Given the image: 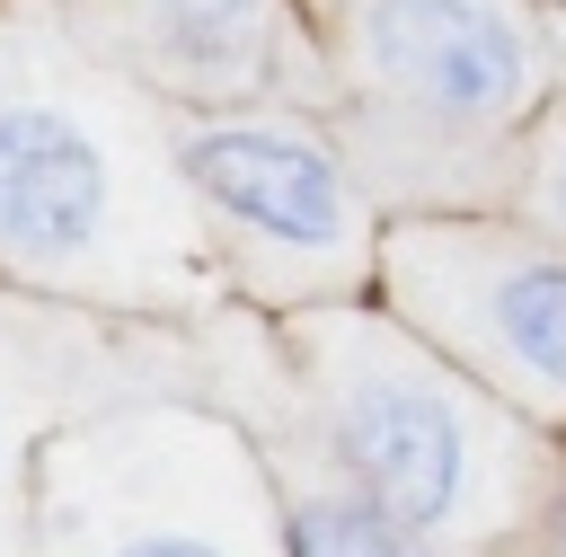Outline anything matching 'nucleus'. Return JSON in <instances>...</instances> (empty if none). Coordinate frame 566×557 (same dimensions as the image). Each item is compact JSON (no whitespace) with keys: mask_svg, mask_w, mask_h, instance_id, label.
<instances>
[{"mask_svg":"<svg viewBox=\"0 0 566 557\" xmlns=\"http://www.w3.org/2000/svg\"><path fill=\"white\" fill-rule=\"evenodd\" d=\"M0 283L88 309H195L221 283L177 106L106 71L53 0L0 18Z\"/></svg>","mask_w":566,"mask_h":557,"instance_id":"f257e3e1","label":"nucleus"},{"mask_svg":"<svg viewBox=\"0 0 566 557\" xmlns=\"http://www.w3.org/2000/svg\"><path fill=\"white\" fill-rule=\"evenodd\" d=\"M283 354L292 424L310 433V451L407 530L478 557L539 522L557 486L539 416H522L451 354H433L389 301H310L283 318Z\"/></svg>","mask_w":566,"mask_h":557,"instance_id":"f03ea898","label":"nucleus"},{"mask_svg":"<svg viewBox=\"0 0 566 557\" xmlns=\"http://www.w3.org/2000/svg\"><path fill=\"white\" fill-rule=\"evenodd\" d=\"M336 133L389 212H486L557 88L539 0H318Z\"/></svg>","mask_w":566,"mask_h":557,"instance_id":"7ed1b4c3","label":"nucleus"},{"mask_svg":"<svg viewBox=\"0 0 566 557\" xmlns=\"http://www.w3.org/2000/svg\"><path fill=\"white\" fill-rule=\"evenodd\" d=\"M35 557H292L274 460L186 398L88 407L35 460Z\"/></svg>","mask_w":566,"mask_h":557,"instance_id":"20e7f679","label":"nucleus"},{"mask_svg":"<svg viewBox=\"0 0 566 557\" xmlns=\"http://www.w3.org/2000/svg\"><path fill=\"white\" fill-rule=\"evenodd\" d=\"M177 177L203 212L221 283H239L265 309L345 301L363 292V274H380L371 186L345 133H327L292 97L177 115Z\"/></svg>","mask_w":566,"mask_h":557,"instance_id":"39448f33","label":"nucleus"},{"mask_svg":"<svg viewBox=\"0 0 566 557\" xmlns=\"http://www.w3.org/2000/svg\"><path fill=\"white\" fill-rule=\"evenodd\" d=\"M380 301L469 380L566 424V248L531 221L398 212L380 230Z\"/></svg>","mask_w":566,"mask_h":557,"instance_id":"423d86ee","label":"nucleus"},{"mask_svg":"<svg viewBox=\"0 0 566 557\" xmlns=\"http://www.w3.org/2000/svg\"><path fill=\"white\" fill-rule=\"evenodd\" d=\"M53 18L159 106H256L336 97L301 0H53Z\"/></svg>","mask_w":566,"mask_h":557,"instance_id":"0eeeda50","label":"nucleus"},{"mask_svg":"<svg viewBox=\"0 0 566 557\" xmlns=\"http://www.w3.org/2000/svg\"><path fill=\"white\" fill-rule=\"evenodd\" d=\"M133 398V336L88 301L0 283V557H35V460L88 407Z\"/></svg>","mask_w":566,"mask_h":557,"instance_id":"6e6552de","label":"nucleus"},{"mask_svg":"<svg viewBox=\"0 0 566 557\" xmlns=\"http://www.w3.org/2000/svg\"><path fill=\"white\" fill-rule=\"evenodd\" d=\"M274 486H283V548L292 557H460V548L407 530L398 513H380L354 477H336L310 451V433H301V460L292 451L274 460Z\"/></svg>","mask_w":566,"mask_h":557,"instance_id":"1a4fd4ad","label":"nucleus"},{"mask_svg":"<svg viewBox=\"0 0 566 557\" xmlns=\"http://www.w3.org/2000/svg\"><path fill=\"white\" fill-rule=\"evenodd\" d=\"M513 203L531 230H548L566 248V88H548L531 141H522V177H513Z\"/></svg>","mask_w":566,"mask_h":557,"instance_id":"9d476101","label":"nucleus"},{"mask_svg":"<svg viewBox=\"0 0 566 557\" xmlns=\"http://www.w3.org/2000/svg\"><path fill=\"white\" fill-rule=\"evenodd\" d=\"M539 557H566V469H557V486L539 504Z\"/></svg>","mask_w":566,"mask_h":557,"instance_id":"9b49d317","label":"nucleus"}]
</instances>
